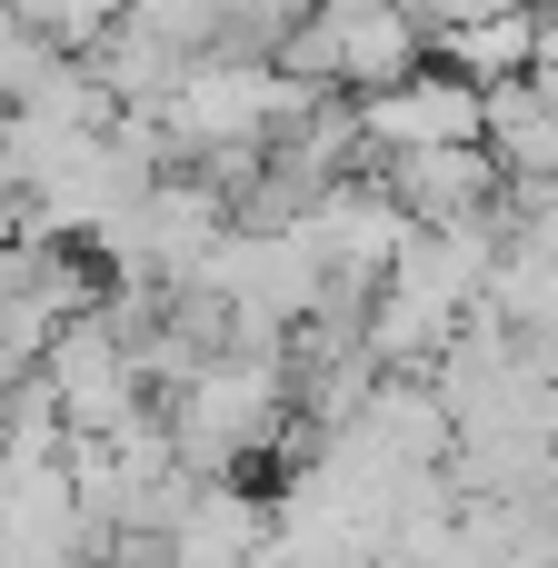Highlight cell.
<instances>
[{
  "label": "cell",
  "instance_id": "obj_1",
  "mask_svg": "<svg viewBox=\"0 0 558 568\" xmlns=\"http://www.w3.org/2000/svg\"><path fill=\"white\" fill-rule=\"evenodd\" d=\"M429 60V30L409 20V0H310L280 30V70L310 90H389Z\"/></svg>",
  "mask_w": 558,
  "mask_h": 568
},
{
  "label": "cell",
  "instance_id": "obj_2",
  "mask_svg": "<svg viewBox=\"0 0 558 568\" xmlns=\"http://www.w3.org/2000/svg\"><path fill=\"white\" fill-rule=\"evenodd\" d=\"M40 379H50V399H60L70 429H130V419L150 409V379H140L130 329L110 320V290H100V310H80V320L40 349Z\"/></svg>",
  "mask_w": 558,
  "mask_h": 568
},
{
  "label": "cell",
  "instance_id": "obj_3",
  "mask_svg": "<svg viewBox=\"0 0 558 568\" xmlns=\"http://www.w3.org/2000/svg\"><path fill=\"white\" fill-rule=\"evenodd\" d=\"M369 180L419 220V230H439V220H489V210H509V170H499V150L489 140H429V150H369Z\"/></svg>",
  "mask_w": 558,
  "mask_h": 568
},
{
  "label": "cell",
  "instance_id": "obj_4",
  "mask_svg": "<svg viewBox=\"0 0 558 568\" xmlns=\"http://www.w3.org/2000/svg\"><path fill=\"white\" fill-rule=\"evenodd\" d=\"M359 140L369 150H429V140H489V90L449 60H419L389 90H359Z\"/></svg>",
  "mask_w": 558,
  "mask_h": 568
},
{
  "label": "cell",
  "instance_id": "obj_5",
  "mask_svg": "<svg viewBox=\"0 0 558 568\" xmlns=\"http://www.w3.org/2000/svg\"><path fill=\"white\" fill-rule=\"evenodd\" d=\"M489 150H499L509 190H558V80L539 70L489 80Z\"/></svg>",
  "mask_w": 558,
  "mask_h": 568
},
{
  "label": "cell",
  "instance_id": "obj_6",
  "mask_svg": "<svg viewBox=\"0 0 558 568\" xmlns=\"http://www.w3.org/2000/svg\"><path fill=\"white\" fill-rule=\"evenodd\" d=\"M539 20H549V0H489L479 20L439 30V60L469 70L479 90H489V80H519V70L539 60Z\"/></svg>",
  "mask_w": 558,
  "mask_h": 568
},
{
  "label": "cell",
  "instance_id": "obj_7",
  "mask_svg": "<svg viewBox=\"0 0 558 568\" xmlns=\"http://www.w3.org/2000/svg\"><path fill=\"white\" fill-rule=\"evenodd\" d=\"M120 10H130V0H10V20H20L40 50H70V60H90Z\"/></svg>",
  "mask_w": 558,
  "mask_h": 568
}]
</instances>
